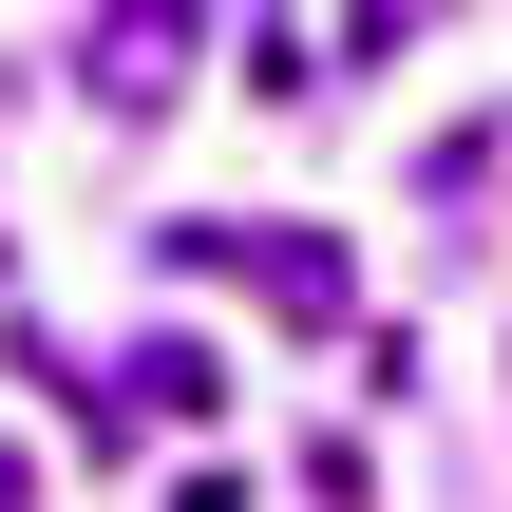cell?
<instances>
[{
	"mask_svg": "<svg viewBox=\"0 0 512 512\" xmlns=\"http://www.w3.org/2000/svg\"><path fill=\"white\" fill-rule=\"evenodd\" d=\"M190 57H209V38H190V19H95V38H76V76H95V95H114V114H152V95H171V76H190Z\"/></svg>",
	"mask_w": 512,
	"mask_h": 512,
	"instance_id": "obj_1",
	"label": "cell"
}]
</instances>
